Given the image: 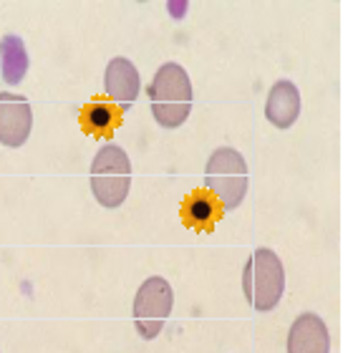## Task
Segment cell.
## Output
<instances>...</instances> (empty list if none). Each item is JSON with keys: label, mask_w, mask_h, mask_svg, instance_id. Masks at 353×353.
<instances>
[{"label": "cell", "mask_w": 353, "mask_h": 353, "mask_svg": "<svg viewBox=\"0 0 353 353\" xmlns=\"http://www.w3.org/2000/svg\"><path fill=\"white\" fill-rule=\"evenodd\" d=\"M147 91L154 121L162 129H179L190 119L194 94H192L190 74L179 63L159 66Z\"/></svg>", "instance_id": "cell-1"}, {"label": "cell", "mask_w": 353, "mask_h": 353, "mask_svg": "<svg viewBox=\"0 0 353 353\" xmlns=\"http://www.w3.org/2000/svg\"><path fill=\"white\" fill-rule=\"evenodd\" d=\"M243 293L258 313H268L283 301L285 293V270L270 248H258L243 270Z\"/></svg>", "instance_id": "cell-2"}, {"label": "cell", "mask_w": 353, "mask_h": 353, "mask_svg": "<svg viewBox=\"0 0 353 353\" xmlns=\"http://www.w3.org/2000/svg\"><path fill=\"white\" fill-rule=\"evenodd\" d=\"M132 190V162L117 144H106L91 162V192L101 207H121Z\"/></svg>", "instance_id": "cell-3"}, {"label": "cell", "mask_w": 353, "mask_h": 353, "mask_svg": "<svg viewBox=\"0 0 353 353\" xmlns=\"http://www.w3.org/2000/svg\"><path fill=\"white\" fill-rule=\"evenodd\" d=\"M205 187L220 199L225 212L243 205L248 194V162L232 147L214 149L205 167Z\"/></svg>", "instance_id": "cell-4"}, {"label": "cell", "mask_w": 353, "mask_h": 353, "mask_svg": "<svg viewBox=\"0 0 353 353\" xmlns=\"http://www.w3.org/2000/svg\"><path fill=\"white\" fill-rule=\"evenodd\" d=\"M174 290L164 278L154 275L141 283L134 298V325L144 341H152L162 333L167 318L172 316Z\"/></svg>", "instance_id": "cell-5"}, {"label": "cell", "mask_w": 353, "mask_h": 353, "mask_svg": "<svg viewBox=\"0 0 353 353\" xmlns=\"http://www.w3.org/2000/svg\"><path fill=\"white\" fill-rule=\"evenodd\" d=\"M33 129V109L26 96L0 91V144L23 147Z\"/></svg>", "instance_id": "cell-6"}, {"label": "cell", "mask_w": 353, "mask_h": 353, "mask_svg": "<svg viewBox=\"0 0 353 353\" xmlns=\"http://www.w3.org/2000/svg\"><path fill=\"white\" fill-rule=\"evenodd\" d=\"M103 88H106L109 99L114 101V106L121 114H126L134 106V101L139 99V71H137V66L129 59H114L106 66V74H103Z\"/></svg>", "instance_id": "cell-7"}, {"label": "cell", "mask_w": 353, "mask_h": 353, "mask_svg": "<svg viewBox=\"0 0 353 353\" xmlns=\"http://www.w3.org/2000/svg\"><path fill=\"white\" fill-rule=\"evenodd\" d=\"M288 353H331V333L323 318L303 313L288 331Z\"/></svg>", "instance_id": "cell-8"}, {"label": "cell", "mask_w": 353, "mask_h": 353, "mask_svg": "<svg viewBox=\"0 0 353 353\" xmlns=\"http://www.w3.org/2000/svg\"><path fill=\"white\" fill-rule=\"evenodd\" d=\"M182 222L194 232H212L214 225L225 217L220 199L214 197L212 192L207 190H194L190 192L182 202V212H179Z\"/></svg>", "instance_id": "cell-9"}, {"label": "cell", "mask_w": 353, "mask_h": 353, "mask_svg": "<svg viewBox=\"0 0 353 353\" xmlns=\"http://www.w3.org/2000/svg\"><path fill=\"white\" fill-rule=\"evenodd\" d=\"M301 91L293 81H275L265 101V117L278 129H290L301 117Z\"/></svg>", "instance_id": "cell-10"}, {"label": "cell", "mask_w": 353, "mask_h": 353, "mask_svg": "<svg viewBox=\"0 0 353 353\" xmlns=\"http://www.w3.org/2000/svg\"><path fill=\"white\" fill-rule=\"evenodd\" d=\"M28 74V51L21 36L8 33L0 41V76L8 86H18Z\"/></svg>", "instance_id": "cell-11"}, {"label": "cell", "mask_w": 353, "mask_h": 353, "mask_svg": "<svg viewBox=\"0 0 353 353\" xmlns=\"http://www.w3.org/2000/svg\"><path fill=\"white\" fill-rule=\"evenodd\" d=\"M121 117L124 114L114 103L96 99V101H88L81 109V126L83 132H88L91 137H109L121 124Z\"/></svg>", "instance_id": "cell-12"}]
</instances>
